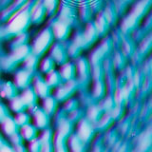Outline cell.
I'll use <instances>...</instances> for the list:
<instances>
[{"label":"cell","mask_w":152,"mask_h":152,"mask_svg":"<svg viewBox=\"0 0 152 152\" xmlns=\"http://www.w3.org/2000/svg\"><path fill=\"white\" fill-rule=\"evenodd\" d=\"M149 135L148 133H145L143 134L141 137H140V143H139V146L141 150H144V149L146 148V146L149 145Z\"/></svg>","instance_id":"obj_1"}]
</instances>
